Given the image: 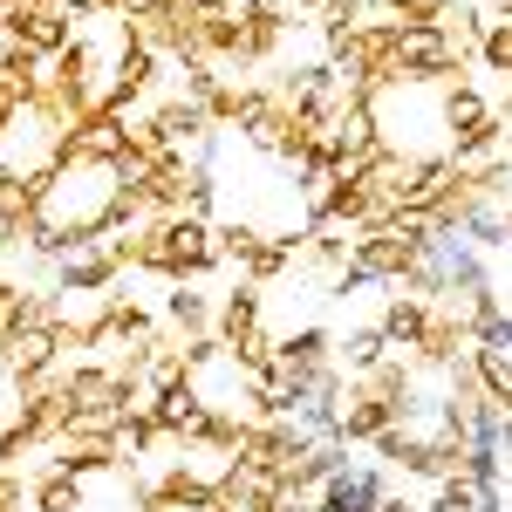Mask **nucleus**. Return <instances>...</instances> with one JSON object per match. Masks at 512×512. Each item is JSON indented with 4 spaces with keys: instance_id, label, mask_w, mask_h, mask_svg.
Segmentation results:
<instances>
[{
    "instance_id": "obj_1",
    "label": "nucleus",
    "mask_w": 512,
    "mask_h": 512,
    "mask_svg": "<svg viewBox=\"0 0 512 512\" xmlns=\"http://www.w3.org/2000/svg\"><path fill=\"white\" fill-rule=\"evenodd\" d=\"M117 280H123L117 246H110V239H89V246H76V253L48 274V287H55V294H117Z\"/></svg>"
},
{
    "instance_id": "obj_2",
    "label": "nucleus",
    "mask_w": 512,
    "mask_h": 512,
    "mask_svg": "<svg viewBox=\"0 0 512 512\" xmlns=\"http://www.w3.org/2000/svg\"><path fill=\"white\" fill-rule=\"evenodd\" d=\"M396 492V472L390 465H376V458H355L342 478H328L321 485V506L328 512H383V499Z\"/></svg>"
},
{
    "instance_id": "obj_3",
    "label": "nucleus",
    "mask_w": 512,
    "mask_h": 512,
    "mask_svg": "<svg viewBox=\"0 0 512 512\" xmlns=\"http://www.w3.org/2000/svg\"><path fill=\"white\" fill-rule=\"evenodd\" d=\"M267 328V287H253V280H233V287H219L212 294V335L239 349L246 335H260Z\"/></svg>"
},
{
    "instance_id": "obj_4",
    "label": "nucleus",
    "mask_w": 512,
    "mask_h": 512,
    "mask_svg": "<svg viewBox=\"0 0 512 512\" xmlns=\"http://www.w3.org/2000/svg\"><path fill=\"white\" fill-rule=\"evenodd\" d=\"M151 417H158V431L171 437V444H192V437L205 431V417H212V403H205V390L185 376V383H171V390L151 396Z\"/></svg>"
},
{
    "instance_id": "obj_5",
    "label": "nucleus",
    "mask_w": 512,
    "mask_h": 512,
    "mask_svg": "<svg viewBox=\"0 0 512 512\" xmlns=\"http://www.w3.org/2000/svg\"><path fill=\"white\" fill-rule=\"evenodd\" d=\"M158 321H164V335H178V342H205V335H212V294H205V280L164 287Z\"/></svg>"
},
{
    "instance_id": "obj_6",
    "label": "nucleus",
    "mask_w": 512,
    "mask_h": 512,
    "mask_svg": "<svg viewBox=\"0 0 512 512\" xmlns=\"http://www.w3.org/2000/svg\"><path fill=\"white\" fill-rule=\"evenodd\" d=\"M280 369H294V376H321V369H335V328H328V321L280 328Z\"/></svg>"
},
{
    "instance_id": "obj_7",
    "label": "nucleus",
    "mask_w": 512,
    "mask_h": 512,
    "mask_svg": "<svg viewBox=\"0 0 512 512\" xmlns=\"http://www.w3.org/2000/svg\"><path fill=\"white\" fill-rule=\"evenodd\" d=\"M499 117V103L478 89V82H451V89H437V130H444V144L451 137H465V130H478V123Z\"/></svg>"
},
{
    "instance_id": "obj_8",
    "label": "nucleus",
    "mask_w": 512,
    "mask_h": 512,
    "mask_svg": "<svg viewBox=\"0 0 512 512\" xmlns=\"http://www.w3.org/2000/svg\"><path fill=\"white\" fill-rule=\"evenodd\" d=\"M390 335L376 328V321H349V328H335V369L342 376H369L376 362H390Z\"/></svg>"
},
{
    "instance_id": "obj_9",
    "label": "nucleus",
    "mask_w": 512,
    "mask_h": 512,
    "mask_svg": "<svg viewBox=\"0 0 512 512\" xmlns=\"http://www.w3.org/2000/svg\"><path fill=\"white\" fill-rule=\"evenodd\" d=\"M82 28L69 21V7H48V14H14V41L28 48V55H41V62H55L69 41H76Z\"/></svg>"
},
{
    "instance_id": "obj_10",
    "label": "nucleus",
    "mask_w": 512,
    "mask_h": 512,
    "mask_svg": "<svg viewBox=\"0 0 512 512\" xmlns=\"http://www.w3.org/2000/svg\"><path fill=\"white\" fill-rule=\"evenodd\" d=\"M28 506L35 512H89V478L35 465V472H28Z\"/></svg>"
},
{
    "instance_id": "obj_11",
    "label": "nucleus",
    "mask_w": 512,
    "mask_h": 512,
    "mask_svg": "<svg viewBox=\"0 0 512 512\" xmlns=\"http://www.w3.org/2000/svg\"><path fill=\"white\" fill-rule=\"evenodd\" d=\"M424 451H431V424H390V431L369 444V458L390 465V472H403V478L424 472Z\"/></svg>"
},
{
    "instance_id": "obj_12",
    "label": "nucleus",
    "mask_w": 512,
    "mask_h": 512,
    "mask_svg": "<svg viewBox=\"0 0 512 512\" xmlns=\"http://www.w3.org/2000/svg\"><path fill=\"white\" fill-rule=\"evenodd\" d=\"M376 328L390 335L396 355H410L424 342V328H431V301H417V294H390L383 308H376Z\"/></svg>"
},
{
    "instance_id": "obj_13",
    "label": "nucleus",
    "mask_w": 512,
    "mask_h": 512,
    "mask_svg": "<svg viewBox=\"0 0 512 512\" xmlns=\"http://www.w3.org/2000/svg\"><path fill=\"white\" fill-rule=\"evenodd\" d=\"M260 239H267V226L260 219H246V212H226L219 226H212V246H219V267H246L253 253H260Z\"/></svg>"
},
{
    "instance_id": "obj_14",
    "label": "nucleus",
    "mask_w": 512,
    "mask_h": 512,
    "mask_svg": "<svg viewBox=\"0 0 512 512\" xmlns=\"http://www.w3.org/2000/svg\"><path fill=\"white\" fill-rule=\"evenodd\" d=\"M465 239H472L478 253L492 260V253H512V233H506V205H478L472 219H465Z\"/></svg>"
},
{
    "instance_id": "obj_15",
    "label": "nucleus",
    "mask_w": 512,
    "mask_h": 512,
    "mask_svg": "<svg viewBox=\"0 0 512 512\" xmlns=\"http://www.w3.org/2000/svg\"><path fill=\"white\" fill-rule=\"evenodd\" d=\"M478 499H485V492H478L472 478H444L431 499H424V512H478Z\"/></svg>"
},
{
    "instance_id": "obj_16",
    "label": "nucleus",
    "mask_w": 512,
    "mask_h": 512,
    "mask_svg": "<svg viewBox=\"0 0 512 512\" xmlns=\"http://www.w3.org/2000/svg\"><path fill=\"white\" fill-rule=\"evenodd\" d=\"M21 130H28V96H21L14 82H0V151H7Z\"/></svg>"
},
{
    "instance_id": "obj_17",
    "label": "nucleus",
    "mask_w": 512,
    "mask_h": 512,
    "mask_svg": "<svg viewBox=\"0 0 512 512\" xmlns=\"http://www.w3.org/2000/svg\"><path fill=\"white\" fill-rule=\"evenodd\" d=\"M472 342H478V349H506V355H512V308L485 315V321L472 328Z\"/></svg>"
},
{
    "instance_id": "obj_18",
    "label": "nucleus",
    "mask_w": 512,
    "mask_h": 512,
    "mask_svg": "<svg viewBox=\"0 0 512 512\" xmlns=\"http://www.w3.org/2000/svg\"><path fill=\"white\" fill-rule=\"evenodd\" d=\"M21 294H28L21 280H7V274H0V335H14V315H21Z\"/></svg>"
},
{
    "instance_id": "obj_19",
    "label": "nucleus",
    "mask_w": 512,
    "mask_h": 512,
    "mask_svg": "<svg viewBox=\"0 0 512 512\" xmlns=\"http://www.w3.org/2000/svg\"><path fill=\"white\" fill-rule=\"evenodd\" d=\"M280 7H287L294 21H315V14H321V7H328V0H280Z\"/></svg>"
},
{
    "instance_id": "obj_20",
    "label": "nucleus",
    "mask_w": 512,
    "mask_h": 512,
    "mask_svg": "<svg viewBox=\"0 0 512 512\" xmlns=\"http://www.w3.org/2000/svg\"><path fill=\"white\" fill-rule=\"evenodd\" d=\"M383 512H424V506H417L410 492H390V499H383Z\"/></svg>"
},
{
    "instance_id": "obj_21",
    "label": "nucleus",
    "mask_w": 512,
    "mask_h": 512,
    "mask_svg": "<svg viewBox=\"0 0 512 512\" xmlns=\"http://www.w3.org/2000/svg\"><path fill=\"white\" fill-rule=\"evenodd\" d=\"M14 383V355H7V335H0V390Z\"/></svg>"
},
{
    "instance_id": "obj_22",
    "label": "nucleus",
    "mask_w": 512,
    "mask_h": 512,
    "mask_svg": "<svg viewBox=\"0 0 512 512\" xmlns=\"http://www.w3.org/2000/svg\"><path fill=\"white\" fill-rule=\"evenodd\" d=\"M499 117H506V123H512V89H506V96H499Z\"/></svg>"
},
{
    "instance_id": "obj_23",
    "label": "nucleus",
    "mask_w": 512,
    "mask_h": 512,
    "mask_svg": "<svg viewBox=\"0 0 512 512\" xmlns=\"http://www.w3.org/2000/svg\"><path fill=\"white\" fill-rule=\"evenodd\" d=\"M294 512H328V506H321V499H301V506H294Z\"/></svg>"
},
{
    "instance_id": "obj_24",
    "label": "nucleus",
    "mask_w": 512,
    "mask_h": 512,
    "mask_svg": "<svg viewBox=\"0 0 512 512\" xmlns=\"http://www.w3.org/2000/svg\"><path fill=\"white\" fill-rule=\"evenodd\" d=\"M506 233H512V205H506Z\"/></svg>"
},
{
    "instance_id": "obj_25",
    "label": "nucleus",
    "mask_w": 512,
    "mask_h": 512,
    "mask_svg": "<svg viewBox=\"0 0 512 512\" xmlns=\"http://www.w3.org/2000/svg\"><path fill=\"white\" fill-rule=\"evenodd\" d=\"M103 14H110V0H103Z\"/></svg>"
}]
</instances>
